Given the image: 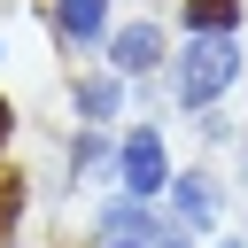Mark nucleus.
Wrapping results in <instances>:
<instances>
[{
	"mask_svg": "<svg viewBox=\"0 0 248 248\" xmlns=\"http://www.w3.org/2000/svg\"><path fill=\"white\" fill-rule=\"evenodd\" d=\"M8 132H16V108H8V101H0V147H8Z\"/></svg>",
	"mask_w": 248,
	"mask_h": 248,
	"instance_id": "f8f14e48",
	"label": "nucleus"
},
{
	"mask_svg": "<svg viewBox=\"0 0 248 248\" xmlns=\"http://www.w3.org/2000/svg\"><path fill=\"white\" fill-rule=\"evenodd\" d=\"M217 248H248V240H217Z\"/></svg>",
	"mask_w": 248,
	"mask_h": 248,
	"instance_id": "ddd939ff",
	"label": "nucleus"
},
{
	"mask_svg": "<svg viewBox=\"0 0 248 248\" xmlns=\"http://www.w3.org/2000/svg\"><path fill=\"white\" fill-rule=\"evenodd\" d=\"M108 248H140V240H108Z\"/></svg>",
	"mask_w": 248,
	"mask_h": 248,
	"instance_id": "4468645a",
	"label": "nucleus"
},
{
	"mask_svg": "<svg viewBox=\"0 0 248 248\" xmlns=\"http://www.w3.org/2000/svg\"><path fill=\"white\" fill-rule=\"evenodd\" d=\"M101 155H108V147H101V132H78V147H70V178H85Z\"/></svg>",
	"mask_w": 248,
	"mask_h": 248,
	"instance_id": "1a4fd4ad",
	"label": "nucleus"
},
{
	"mask_svg": "<svg viewBox=\"0 0 248 248\" xmlns=\"http://www.w3.org/2000/svg\"><path fill=\"white\" fill-rule=\"evenodd\" d=\"M116 108H124V78H116V70H108V78H78V116H85V124H108Z\"/></svg>",
	"mask_w": 248,
	"mask_h": 248,
	"instance_id": "423d86ee",
	"label": "nucleus"
},
{
	"mask_svg": "<svg viewBox=\"0 0 248 248\" xmlns=\"http://www.w3.org/2000/svg\"><path fill=\"white\" fill-rule=\"evenodd\" d=\"M116 186L140 194V202L170 186V155H163V132H155V124H132V132H124V147H116Z\"/></svg>",
	"mask_w": 248,
	"mask_h": 248,
	"instance_id": "f03ea898",
	"label": "nucleus"
},
{
	"mask_svg": "<svg viewBox=\"0 0 248 248\" xmlns=\"http://www.w3.org/2000/svg\"><path fill=\"white\" fill-rule=\"evenodd\" d=\"M54 31L62 39H101L108 31V0H54Z\"/></svg>",
	"mask_w": 248,
	"mask_h": 248,
	"instance_id": "0eeeda50",
	"label": "nucleus"
},
{
	"mask_svg": "<svg viewBox=\"0 0 248 248\" xmlns=\"http://www.w3.org/2000/svg\"><path fill=\"white\" fill-rule=\"evenodd\" d=\"M232 23H240V0H186V31H225L232 39Z\"/></svg>",
	"mask_w": 248,
	"mask_h": 248,
	"instance_id": "6e6552de",
	"label": "nucleus"
},
{
	"mask_svg": "<svg viewBox=\"0 0 248 248\" xmlns=\"http://www.w3.org/2000/svg\"><path fill=\"white\" fill-rule=\"evenodd\" d=\"M16 209H23V178H0V232L16 225Z\"/></svg>",
	"mask_w": 248,
	"mask_h": 248,
	"instance_id": "9d476101",
	"label": "nucleus"
},
{
	"mask_svg": "<svg viewBox=\"0 0 248 248\" xmlns=\"http://www.w3.org/2000/svg\"><path fill=\"white\" fill-rule=\"evenodd\" d=\"M186 232H194V225H155V240H147V248H194Z\"/></svg>",
	"mask_w": 248,
	"mask_h": 248,
	"instance_id": "9b49d317",
	"label": "nucleus"
},
{
	"mask_svg": "<svg viewBox=\"0 0 248 248\" xmlns=\"http://www.w3.org/2000/svg\"><path fill=\"white\" fill-rule=\"evenodd\" d=\"M232 78H240V46H232L225 31H186V54H178V70H170V93H178L186 108H209Z\"/></svg>",
	"mask_w": 248,
	"mask_h": 248,
	"instance_id": "f257e3e1",
	"label": "nucleus"
},
{
	"mask_svg": "<svg viewBox=\"0 0 248 248\" xmlns=\"http://www.w3.org/2000/svg\"><path fill=\"white\" fill-rule=\"evenodd\" d=\"M163 46H170L163 23H124V31L108 39V70H116V78H147V70L163 62Z\"/></svg>",
	"mask_w": 248,
	"mask_h": 248,
	"instance_id": "7ed1b4c3",
	"label": "nucleus"
},
{
	"mask_svg": "<svg viewBox=\"0 0 248 248\" xmlns=\"http://www.w3.org/2000/svg\"><path fill=\"white\" fill-rule=\"evenodd\" d=\"M155 225H163V217H147V202H140V194H116V202L101 209V240H140V248H147V240H155Z\"/></svg>",
	"mask_w": 248,
	"mask_h": 248,
	"instance_id": "20e7f679",
	"label": "nucleus"
},
{
	"mask_svg": "<svg viewBox=\"0 0 248 248\" xmlns=\"http://www.w3.org/2000/svg\"><path fill=\"white\" fill-rule=\"evenodd\" d=\"M170 209H178V225H194V232H202V225L217 217V186H209L202 170H186V178H170Z\"/></svg>",
	"mask_w": 248,
	"mask_h": 248,
	"instance_id": "39448f33",
	"label": "nucleus"
}]
</instances>
